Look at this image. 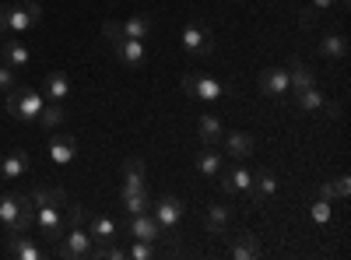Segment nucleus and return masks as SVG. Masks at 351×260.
I'll return each instance as SVG.
<instances>
[{"label": "nucleus", "mask_w": 351, "mask_h": 260, "mask_svg": "<svg viewBox=\"0 0 351 260\" xmlns=\"http://www.w3.org/2000/svg\"><path fill=\"white\" fill-rule=\"evenodd\" d=\"M43 21V4L32 0V4H8V25H11V36L14 32H28Z\"/></svg>", "instance_id": "39448f33"}, {"label": "nucleus", "mask_w": 351, "mask_h": 260, "mask_svg": "<svg viewBox=\"0 0 351 260\" xmlns=\"http://www.w3.org/2000/svg\"><path fill=\"white\" fill-rule=\"evenodd\" d=\"M334 4H337V0H313V8H316L319 14H324V11H330Z\"/></svg>", "instance_id": "a19ab883"}, {"label": "nucleus", "mask_w": 351, "mask_h": 260, "mask_svg": "<svg viewBox=\"0 0 351 260\" xmlns=\"http://www.w3.org/2000/svg\"><path fill=\"white\" fill-rule=\"evenodd\" d=\"M84 225H88V236H92V243H116V233H120V228H116V222L106 218V215H92Z\"/></svg>", "instance_id": "aec40b11"}, {"label": "nucleus", "mask_w": 351, "mask_h": 260, "mask_svg": "<svg viewBox=\"0 0 351 260\" xmlns=\"http://www.w3.org/2000/svg\"><path fill=\"white\" fill-rule=\"evenodd\" d=\"M228 257H236V260H253V257H260L256 236H253V233H239L236 239H232V246H228Z\"/></svg>", "instance_id": "5701e85b"}, {"label": "nucleus", "mask_w": 351, "mask_h": 260, "mask_svg": "<svg viewBox=\"0 0 351 260\" xmlns=\"http://www.w3.org/2000/svg\"><path fill=\"white\" fill-rule=\"evenodd\" d=\"M348 193H351V180H348V176L327 180L324 187H319V197H324V200H344Z\"/></svg>", "instance_id": "c756f323"}, {"label": "nucleus", "mask_w": 351, "mask_h": 260, "mask_svg": "<svg viewBox=\"0 0 351 260\" xmlns=\"http://www.w3.org/2000/svg\"><path fill=\"white\" fill-rule=\"evenodd\" d=\"M253 204L260 208L263 204V197H271V193H278V176H274V169H260L256 176H253Z\"/></svg>", "instance_id": "412c9836"}, {"label": "nucleus", "mask_w": 351, "mask_h": 260, "mask_svg": "<svg viewBox=\"0 0 351 260\" xmlns=\"http://www.w3.org/2000/svg\"><path fill=\"white\" fill-rule=\"evenodd\" d=\"M152 208H155V222H158L162 228H176V225L183 222V200L172 197V193H162Z\"/></svg>", "instance_id": "1a4fd4ad"}, {"label": "nucleus", "mask_w": 351, "mask_h": 260, "mask_svg": "<svg viewBox=\"0 0 351 260\" xmlns=\"http://www.w3.org/2000/svg\"><path fill=\"white\" fill-rule=\"evenodd\" d=\"M291 95H295V102H299L302 113H319V109L327 106V95L319 92L316 84H309V88H299V92H291Z\"/></svg>", "instance_id": "a878e982"}, {"label": "nucleus", "mask_w": 351, "mask_h": 260, "mask_svg": "<svg viewBox=\"0 0 351 260\" xmlns=\"http://www.w3.org/2000/svg\"><path fill=\"white\" fill-rule=\"evenodd\" d=\"M197 134H200V144H218V141H221V134H225V127H221V120H218V117L204 113V117L197 120Z\"/></svg>", "instance_id": "bb28decb"}, {"label": "nucleus", "mask_w": 351, "mask_h": 260, "mask_svg": "<svg viewBox=\"0 0 351 260\" xmlns=\"http://www.w3.org/2000/svg\"><path fill=\"white\" fill-rule=\"evenodd\" d=\"M67 211H64V222H67V228H74V225H84L88 218H92V211H88L84 204H64Z\"/></svg>", "instance_id": "72a5a7b5"}, {"label": "nucleus", "mask_w": 351, "mask_h": 260, "mask_svg": "<svg viewBox=\"0 0 351 260\" xmlns=\"http://www.w3.org/2000/svg\"><path fill=\"white\" fill-rule=\"evenodd\" d=\"M11 88H18V78H14V67H8L4 60H0V92H11Z\"/></svg>", "instance_id": "c9c22d12"}, {"label": "nucleus", "mask_w": 351, "mask_h": 260, "mask_svg": "<svg viewBox=\"0 0 351 260\" xmlns=\"http://www.w3.org/2000/svg\"><path fill=\"white\" fill-rule=\"evenodd\" d=\"M8 250H11V257H18V260H43L49 250L46 246H39L28 233H8Z\"/></svg>", "instance_id": "9d476101"}, {"label": "nucleus", "mask_w": 351, "mask_h": 260, "mask_svg": "<svg viewBox=\"0 0 351 260\" xmlns=\"http://www.w3.org/2000/svg\"><path fill=\"white\" fill-rule=\"evenodd\" d=\"M43 95L36 88H11L8 92V113L14 120L28 123V120H39V113H43Z\"/></svg>", "instance_id": "f257e3e1"}, {"label": "nucleus", "mask_w": 351, "mask_h": 260, "mask_svg": "<svg viewBox=\"0 0 351 260\" xmlns=\"http://www.w3.org/2000/svg\"><path fill=\"white\" fill-rule=\"evenodd\" d=\"M36 228H39V236L49 239V243L64 239V233H67L64 208H36Z\"/></svg>", "instance_id": "423d86ee"}, {"label": "nucleus", "mask_w": 351, "mask_h": 260, "mask_svg": "<svg viewBox=\"0 0 351 260\" xmlns=\"http://www.w3.org/2000/svg\"><path fill=\"white\" fill-rule=\"evenodd\" d=\"M313 218H316L319 225H324V222H330V200H324V197H319L316 204H313Z\"/></svg>", "instance_id": "e433bc0d"}, {"label": "nucleus", "mask_w": 351, "mask_h": 260, "mask_svg": "<svg viewBox=\"0 0 351 260\" xmlns=\"http://www.w3.org/2000/svg\"><path fill=\"white\" fill-rule=\"evenodd\" d=\"M120 200H123V208H127L130 215H141V211H148V208H152V197H148V190H137V193H120Z\"/></svg>", "instance_id": "2f4dec72"}, {"label": "nucleus", "mask_w": 351, "mask_h": 260, "mask_svg": "<svg viewBox=\"0 0 351 260\" xmlns=\"http://www.w3.org/2000/svg\"><path fill=\"white\" fill-rule=\"evenodd\" d=\"M183 92L186 95H193V99H204V102H215V99H221L225 95V88H221V81H215V78H208V74H183Z\"/></svg>", "instance_id": "20e7f679"}, {"label": "nucleus", "mask_w": 351, "mask_h": 260, "mask_svg": "<svg viewBox=\"0 0 351 260\" xmlns=\"http://www.w3.org/2000/svg\"><path fill=\"white\" fill-rule=\"evenodd\" d=\"M0 222H4L8 233H21V200H18V193L0 197Z\"/></svg>", "instance_id": "6ab92c4d"}, {"label": "nucleus", "mask_w": 351, "mask_h": 260, "mask_svg": "<svg viewBox=\"0 0 351 260\" xmlns=\"http://www.w3.org/2000/svg\"><path fill=\"white\" fill-rule=\"evenodd\" d=\"M71 74L67 71H49L46 74V81H43V92L49 95V102H64L67 95H71Z\"/></svg>", "instance_id": "f3484780"}, {"label": "nucleus", "mask_w": 351, "mask_h": 260, "mask_svg": "<svg viewBox=\"0 0 351 260\" xmlns=\"http://www.w3.org/2000/svg\"><path fill=\"white\" fill-rule=\"evenodd\" d=\"M112 49H116V60L123 67H144V60H148V49H144L141 39H120Z\"/></svg>", "instance_id": "f8f14e48"}, {"label": "nucleus", "mask_w": 351, "mask_h": 260, "mask_svg": "<svg viewBox=\"0 0 351 260\" xmlns=\"http://www.w3.org/2000/svg\"><path fill=\"white\" fill-rule=\"evenodd\" d=\"M197 169H200V176H208V180H215L225 169V158L218 152V144H204V148L197 152Z\"/></svg>", "instance_id": "dca6fc26"}, {"label": "nucleus", "mask_w": 351, "mask_h": 260, "mask_svg": "<svg viewBox=\"0 0 351 260\" xmlns=\"http://www.w3.org/2000/svg\"><path fill=\"white\" fill-rule=\"evenodd\" d=\"M88 250H92V236H88V228L74 225L64 233V239H56V257L64 260H84Z\"/></svg>", "instance_id": "f03ea898"}, {"label": "nucleus", "mask_w": 351, "mask_h": 260, "mask_svg": "<svg viewBox=\"0 0 351 260\" xmlns=\"http://www.w3.org/2000/svg\"><path fill=\"white\" fill-rule=\"evenodd\" d=\"M285 74H288V84H291V92H299V88H309V84H316V78H313L309 64H302V60H291Z\"/></svg>", "instance_id": "cd10ccee"}, {"label": "nucleus", "mask_w": 351, "mask_h": 260, "mask_svg": "<svg viewBox=\"0 0 351 260\" xmlns=\"http://www.w3.org/2000/svg\"><path fill=\"white\" fill-rule=\"evenodd\" d=\"M215 183H218L225 193H250V190H253V172H246L243 165H239V169H228V172L221 169L218 176H215Z\"/></svg>", "instance_id": "9b49d317"}, {"label": "nucleus", "mask_w": 351, "mask_h": 260, "mask_svg": "<svg viewBox=\"0 0 351 260\" xmlns=\"http://www.w3.org/2000/svg\"><path fill=\"white\" fill-rule=\"evenodd\" d=\"M123 176H144V158L130 155V158L123 162Z\"/></svg>", "instance_id": "4c0bfd02"}, {"label": "nucleus", "mask_w": 351, "mask_h": 260, "mask_svg": "<svg viewBox=\"0 0 351 260\" xmlns=\"http://www.w3.org/2000/svg\"><path fill=\"white\" fill-rule=\"evenodd\" d=\"M232 222V204H208L204 208V228L211 236H225V228Z\"/></svg>", "instance_id": "4468645a"}, {"label": "nucleus", "mask_w": 351, "mask_h": 260, "mask_svg": "<svg viewBox=\"0 0 351 260\" xmlns=\"http://www.w3.org/2000/svg\"><path fill=\"white\" fill-rule=\"evenodd\" d=\"M319 53H324L327 60H344L348 56V39L341 32H327L324 39H319Z\"/></svg>", "instance_id": "c85d7f7f"}, {"label": "nucleus", "mask_w": 351, "mask_h": 260, "mask_svg": "<svg viewBox=\"0 0 351 260\" xmlns=\"http://www.w3.org/2000/svg\"><path fill=\"white\" fill-rule=\"evenodd\" d=\"M127 257H130V260H152V257H158V250H155V243L134 239V243H130V250H127Z\"/></svg>", "instance_id": "f704fd0d"}, {"label": "nucleus", "mask_w": 351, "mask_h": 260, "mask_svg": "<svg viewBox=\"0 0 351 260\" xmlns=\"http://www.w3.org/2000/svg\"><path fill=\"white\" fill-rule=\"evenodd\" d=\"M316 18H319V11H316L313 4L299 11V25H302V28H313V25H316Z\"/></svg>", "instance_id": "58836bf2"}, {"label": "nucleus", "mask_w": 351, "mask_h": 260, "mask_svg": "<svg viewBox=\"0 0 351 260\" xmlns=\"http://www.w3.org/2000/svg\"><path fill=\"white\" fill-rule=\"evenodd\" d=\"M0 36H11V25H8V4L0 8Z\"/></svg>", "instance_id": "ea45409f"}, {"label": "nucleus", "mask_w": 351, "mask_h": 260, "mask_svg": "<svg viewBox=\"0 0 351 260\" xmlns=\"http://www.w3.org/2000/svg\"><path fill=\"white\" fill-rule=\"evenodd\" d=\"M32 200H36V208H64L67 204V193L60 187H36L32 190Z\"/></svg>", "instance_id": "393cba45"}, {"label": "nucleus", "mask_w": 351, "mask_h": 260, "mask_svg": "<svg viewBox=\"0 0 351 260\" xmlns=\"http://www.w3.org/2000/svg\"><path fill=\"white\" fill-rule=\"evenodd\" d=\"M0 60H4L8 67H25L28 60H32V53H28V46L25 43H18V39H8L4 46H0Z\"/></svg>", "instance_id": "4be33fe9"}, {"label": "nucleus", "mask_w": 351, "mask_h": 260, "mask_svg": "<svg viewBox=\"0 0 351 260\" xmlns=\"http://www.w3.org/2000/svg\"><path fill=\"white\" fill-rule=\"evenodd\" d=\"M260 92L267 95V99H274V102H281L285 95H291V84H288V74L281 71V67H267V71H260Z\"/></svg>", "instance_id": "0eeeda50"}, {"label": "nucleus", "mask_w": 351, "mask_h": 260, "mask_svg": "<svg viewBox=\"0 0 351 260\" xmlns=\"http://www.w3.org/2000/svg\"><path fill=\"white\" fill-rule=\"evenodd\" d=\"M127 236H130V239H144V243H158V239H162V225L155 222V215L141 211V215H130Z\"/></svg>", "instance_id": "6e6552de"}, {"label": "nucleus", "mask_w": 351, "mask_h": 260, "mask_svg": "<svg viewBox=\"0 0 351 260\" xmlns=\"http://www.w3.org/2000/svg\"><path fill=\"white\" fill-rule=\"evenodd\" d=\"M28 165H32L28 152L14 148V152H8L4 158H0V176H4V180H21L25 172H28Z\"/></svg>", "instance_id": "2eb2a0df"}, {"label": "nucleus", "mask_w": 351, "mask_h": 260, "mask_svg": "<svg viewBox=\"0 0 351 260\" xmlns=\"http://www.w3.org/2000/svg\"><path fill=\"white\" fill-rule=\"evenodd\" d=\"M183 49L190 56H211L215 53V32L208 25H200V21H190L183 28Z\"/></svg>", "instance_id": "7ed1b4c3"}, {"label": "nucleus", "mask_w": 351, "mask_h": 260, "mask_svg": "<svg viewBox=\"0 0 351 260\" xmlns=\"http://www.w3.org/2000/svg\"><path fill=\"white\" fill-rule=\"evenodd\" d=\"M152 32H155V21L148 18V14H134V18H127L123 21V36L127 39H152Z\"/></svg>", "instance_id": "b1692460"}, {"label": "nucleus", "mask_w": 351, "mask_h": 260, "mask_svg": "<svg viewBox=\"0 0 351 260\" xmlns=\"http://www.w3.org/2000/svg\"><path fill=\"white\" fill-rule=\"evenodd\" d=\"M74 155H77V141L71 134H49V158L56 165L74 162Z\"/></svg>", "instance_id": "ddd939ff"}, {"label": "nucleus", "mask_w": 351, "mask_h": 260, "mask_svg": "<svg viewBox=\"0 0 351 260\" xmlns=\"http://www.w3.org/2000/svg\"><path fill=\"white\" fill-rule=\"evenodd\" d=\"M102 39H106L109 46H116L120 39H127V36H123V21H116V18H106V21H102Z\"/></svg>", "instance_id": "473e14b6"}, {"label": "nucleus", "mask_w": 351, "mask_h": 260, "mask_svg": "<svg viewBox=\"0 0 351 260\" xmlns=\"http://www.w3.org/2000/svg\"><path fill=\"white\" fill-rule=\"evenodd\" d=\"M221 141H225V155H232L236 162H243V158H250V155H253V137H250L246 130L221 134Z\"/></svg>", "instance_id": "a211bd4d"}, {"label": "nucleus", "mask_w": 351, "mask_h": 260, "mask_svg": "<svg viewBox=\"0 0 351 260\" xmlns=\"http://www.w3.org/2000/svg\"><path fill=\"white\" fill-rule=\"evenodd\" d=\"M60 123H64V109H60V102H49V106H43V113H39V127H43L46 134H53Z\"/></svg>", "instance_id": "7c9ffc66"}]
</instances>
